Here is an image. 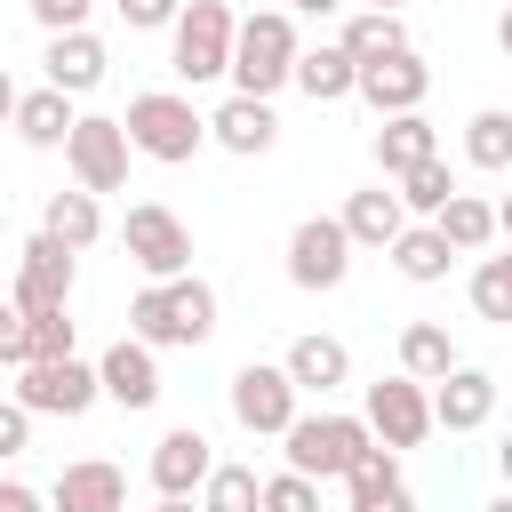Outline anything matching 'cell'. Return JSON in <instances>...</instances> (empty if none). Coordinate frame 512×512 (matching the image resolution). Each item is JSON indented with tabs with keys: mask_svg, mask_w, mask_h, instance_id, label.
I'll use <instances>...</instances> for the list:
<instances>
[{
	"mask_svg": "<svg viewBox=\"0 0 512 512\" xmlns=\"http://www.w3.org/2000/svg\"><path fill=\"white\" fill-rule=\"evenodd\" d=\"M128 336H144L152 352H200L216 336V288L200 272H176V280H144L128 296Z\"/></svg>",
	"mask_w": 512,
	"mask_h": 512,
	"instance_id": "obj_1",
	"label": "cell"
},
{
	"mask_svg": "<svg viewBox=\"0 0 512 512\" xmlns=\"http://www.w3.org/2000/svg\"><path fill=\"white\" fill-rule=\"evenodd\" d=\"M120 128H128V152L136 160H160V168H184L208 144V112L184 88H136L128 112H120Z\"/></svg>",
	"mask_w": 512,
	"mask_h": 512,
	"instance_id": "obj_2",
	"label": "cell"
},
{
	"mask_svg": "<svg viewBox=\"0 0 512 512\" xmlns=\"http://www.w3.org/2000/svg\"><path fill=\"white\" fill-rule=\"evenodd\" d=\"M296 48H304V32H296L288 8H248L240 32H232V64H224V80H232L240 96H280L288 72H296Z\"/></svg>",
	"mask_w": 512,
	"mask_h": 512,
	"instance_id": "obj_3",
	"label": "cell"
},
{
	"mask_svg": "<svg viewBox=\"0 0 512 512\" xmlns=\"http://www.w3.org/2000/svg\"><path fill=\"white\" fill-rule=\"evenodd\" d=\"M368 440H376L368 416H344V408H296L288 432H280V456H288V472H304V480H344V472L360 464Z\"/></svg>",
	"mask_w": 512,
	"mask_h": 512,
	"instance_id": "obj_4",
	"label": "cell"
},
{
	"mask_svg": "<svg viewBox=\"0 0 512 512\" xmlns=\"http://www.w3.org/2000/svg\"><path fill=\"white\" fill-rule=\"evenodd\" d=\"M232 32H240V8H232V0H184L176 24H168V72H176L184 88L224 80V64H232Z\"/></svg>",
	"mask_w": 512,
	"mask_h": 512,
	"instance_id": "obj_5",
	"label": "cell"
},
{
	"mask_svg": "<svg viewBox=\"0 0 512 512\" xmlns=\"http://www.w3.org/2000/svg\"><path fill=\"white\" fill-rule=\"evenodd\" d=\"M120 248H128V264H136L144 280L192 272V224H184L168 200H136V208L120 216Z\"/></svg>",
	"mask_w": 512,
	"mask_h": 512,
	"instance_id": "obj_6",
	"label": "cell"
},
{
	"mask_svg": "<svg viewBox=\"0 0 512 512\" xmlns=\"http://www.w3.org/2000/svg\"><path fill=\"white\" fill-rule=\"evenodd\" d=\"M224 400H232V424H240L248 440H280V432H288V416L304 408V392L288 384V368H280V360H240V368H232V384H224Z\"/></svg>",
	"mask_w": 512,
	"mask_h": 512,
	"instance_id": "obj_7",
	"label": "cell"
},
{
	"mask_svg": "<svg viewBox=\"0 0 512 512\" xmlns=\"http://www.w3.org/2000/svg\"><path fill=\"white\" fill-rule=\"evenodd\" d=\"M128 160H136V152H128V128H120L112 112H80V120H72L64 168H72L80 192H96V200H104V192H128Z\"/></svg>",
	"mask_w": 512,
	"mask_h": 512,
	"instance_id": "obj_8",
	"label": "cell"
},
{
	"mask_svg": "<svg viewBox=\"0 0 512 512\" xmlns=\"http://www.w3.org/2000/svg\"><path fill=\"white\" fill-rule=\"evenodd\" d=\"M16 400L32 408V416H88L96 400H104V384H96V360H80V352H64V360H24L16 368Z\"/></svg>",
	"mask_w": 512,
	"mask_h": 512,
	"instance_id": "obj_9",
	"label": "cell"
},
{
	"mask_svg": "<svg viewBox=\"0 0 512 512\" xmlns=\"http://www.w3.org/2000/svg\"><path fill=\"white\" fill-rule=\"evenodd\" d=\"M360 416H368V432L384 448H424L440 432L432 424V384H416V376H376L368 400H360Z\"/></svg>",
	"mask_w": 512,
	"mask_h": 512,
	"instance_id": "obj_10",
	"label": "cell"
},
{
	"mask_svg": "<svg viewBox=\"0 0 512 512\" xmlns=\"http://www.w3.org/2000/svg\"><path fill=\"white\" fill-rule=\"evenodd\" d=\"M288 280H296L304 296L344 288V280H352V232H344L336 216H304V224L288 232Z\"/></svg>",
	"mask_w": 512,
	"mask_h": 512,
	"instance_id": "obj_11",
	"label": "cell"
},
{
	"mask_svg": "<svg viewBox=\"0 0 512 512\" xmlns=\"http://www.w3.org/2000/svg\"><path fill=\"white\" fill-rule=\"evenodd\" d=\"M352 96H360L376 120H384V112H424V96H432V64H424V56H416V40H408V48L376 56V64H360Z\"/></svg>",
	"mask_w": 512,
	"mask_h": 512,
	"instance_id": "obj_12",
	"label": "cell"
},
{
	"mask_svg": "<svg viewBox=\"0 0 512 512\" xmlns=\"http://www.w3.org/2000/svg\"><path fill=\"white\" fill-rule=\"evenodd\" d=\"M96 384H104V400L112 408H128V416H144V408H160V352L144 344V336H120V344H104L96 352Z\"/></svg>",
	"mask_w": 512,
	"mask_h": 512,
	"instance_id": "obj_13",
	"label": "cell"
},
{
	"mask_svg": "<svg viewBox=\"0 0 512 512\" xmlns=\"http://www.w3.org/2000/svg\"><path fill=\"white\" fill-rule=\"evenodd\" d=\"M72 280H80V256H72L56 232H32V240L16 248V304H24V312L72 304Z\"/></svg>",
	"mask_w": 512,
	"mask_h": 512,
	"instance_id": "obj_14",
	"label": "cell"
},
{
	"mask_svg": "<svg viewBox=\"0 0 512 512\" xmlns=\"http://www.w3.org/2000/svg\"><path fill=\"white\" fill-rule=\"evenodd\" d=\"M208 144H224L232 160H264L272 144H280V112H272V96H224L216 112H208Z\"/></svg>",
	"mask_w": 512,
	"mask_h": 512,
	"instance_id": "obj_15",
	"label": "cell"
},
{
	"mask_svg": "<svg viewBox=\"0 0 512 512\" xmlns=\"http://www.w3.org/2000/svg\"><path fill=\"white\" fill-rule=\"evenodd\" d=\"M216 472V440L200 424H168L152 440V488L160 496H200V480Z\"/></svg>",
	"mask_w": 512,
	"mask_h": 512,
	"instance_id": "obj_16",
	"label": "cell"
},
{
	"mask_svg": "<svg viewBox=\"0 0 512 512\" xmlns=\"http://www.w3.org/2000/svg\"><path fill=\"white\" fill-rule=\"evenodd\" d=\"M40 72H48V88H64V96L80 104V96H96V88H104L112 56H104V40L80 24V32H48V48H40Z\"/></svg>",
	"mask_w": 512,
	"mask_h": 512,
	"instance_id": "obj_17",
	"label": "cell"
},
{
	"mask_svg": "<svg viewBox=\"0 0 512 512\" xmlns=\"http://www.w3.org/2000/svg\"><path fill=\"white\" fill-rule=\"evenodd\" d=\"M344 512H416V496L400 480V448H384V440L360 448V464L344 472Z\"/></svg>",
	"mask_w": 512,
	"mask_h": 512,
	"instance_id": "obj_18",
	"label": "cell"
},
{
	"mask_svg": "<svg viewBox=\"0 0 512 512\" xmlns=\"http://www.w3.org/2000/svg\"><path fill=\"white\" fill-rule=\"evenodd\" d=\"M488 416H496V376L472 368V360H456V368L432 384V424H440V432H480Z\"/></svg>",
	"mask_w": 512,
	"mask_h": 512,
	"instance_id": "obj_19",
	"label": "cell"
},
{
	"mask_svg": "<svg viewBox=\"0 0 512 512\" xmlns=\"http://www.w3.org/2000/svg\"><path fill=\"white\" fill-rule=\"evenodd\" d=\"M128 504V472L104 456H80L48 480V512H120Z\"/></svg>",
	"mask_w": 512,
	"mask_h": 512,
	"instance_id": "obj_20",
	"label": "cell"
},
{
	"mask_svg": "<svg viewBox=\"0 0 512 512\" xmlns=\"http://www.w3.org/2000/svg\"><path fill=\"white\" fill-rule=\"evenodd\" d=\"M336 224L352 232V248H392L400 240V224H408V208H400V192H392V176H376V184H360L344 208H336Z\"/></svg>",
	"mask_w": 512,
	"mask_h": 512,
	"instance_id": "obj_21",
	"label": "cell"
},
{
	"mask_svg": "<svg viewBox=\"0 0 512 512\" xmlns=\"http://www.w3.org/2000/svg\"><path fill=\"white\" fill-rule=\"evenodd\" d=\"M280 368H288V384H296V392H320V400H328V392H344V384H352V344L312 328V336H296V344H288V360H280Z\"/></svg>",
	"mask_w": 512,
	"mask_h": 512,
	"instance_id": "obj_22",
	"label": "cell"
},
{
	"mask_svg": "<svg viewBox=\"0 0 512 512\" xmlns=\"http://www.w3.org/2000/svg\"><path fill=\"white\" fill-rule=\"evenodd\" d=\"M368 152H376V176H408L416 160L440 152V128H432L424 112H384L376 136H368Z\"/></svg>",
	"mask_w": 512,
	"mask_h": 512,
	"instance_id": "obj_23",
	"label": "cell"
},
{
	"mask_svg": "<svg viewBox=\"0 0 512 512\" xmlns=\"http://www.w3.org/2000/svg\"><path fill=\"white\" fill-rule=\"evenodd\" d=\"M72 120H80V104H72L64 88H48V80H40V88H24V96H16V120H8V128H16L32 152H64Z\"/></svg>",
	"mask_w": 512,
	"mask_h": 512,
	"instance_id": "obj_24",
	"label": "cell"
},
{
	"mask_svg": "<svg viewBox=\"0 0 512 512\" xmlns=\"http://www.w3.org/2000/svg\"><path fill=\"white\" fill-rule=\"evenodd\" d=\"M384 256H392V272H400V280H416V288L448 280V264H456V248L440 240V224H432V216H408V224H400V240H392Z\"/></svg>",
	"mask_w": 512,
	"mask_h": 512,
	"instance_id": "obj_25",
	"label": "cell"
},
{
	"mask_svg": "<svg viewBox=\"0 0 512 512\" xmlns=\"http://www.w3.org/2000/svg\"><path fill=\"white\" fill-rule=\"evenodd\" d=\"M352 80H360V64H352L336 40H320V48H296V72H288V88H304L312 104H344V96H352Z\"/></svg>",
	"mask_w": 512,
	"mask_h": 512,
	"instance_id": "obj_26",
	"label": "cell"
},
{
	"mask_svg": "<svg viewBox=\"0 0 512 512\" xmlns=\"http://www.w3.org/2000/svg\"><path fill=\"white\" fill-rule=\"evenodd\" d=\"M336 48H344L352 64H376V56L408 48V24H400L392 8H344V32H336Z\"/></svg>",
	"mask_w": 512,
	"mask_h": 512,
	"instance_id": "obj_27",
	"label": "cell"
},
{
	"mask_svg": "<svg viewBox=\"0 0 512 512\" xmlns=\"http://www.w3.org/2000/svg\"><path fill=\"white\" fill-rule=\"evenodd\" d=\"M40 232H56L72 256H80V248H96V240H104V208H96V192H80V184H72V192H48Z\"/></svg>",
	"mask_w": 512,
	"mask_h": 512,
	"instance_id": "obj_28",
	"label": "cell"
},
{
	"mask_svg": "<svg viewBox=\"0 0 512 512\" xmlns=\"http://www.w3.org/2000/svg\"><path fill=\"white\" fill-rule=\"evenodd\" d=\"M432 224H440V240H448L456 256H480V248L496 240V200H480V192H448V208H440Z\"/></svg>",
	"mask_w": 512,
	"mask_h": 512,
	"instance_id": "obj_29",
	"label": "cell"
},
{
	"mask_svg": "<svg viewBox=\"0 0 512 512\" xmlns=\"http://www.w3.org/2000/svg\"><path fill=\"white\" fill-rule=\"evenodd\" d=\"M448 368H456V336H448L440 320H408V328H400V376L440 384Z\"/></svg>",
	"mask_w": 512,
	"mask_h": 512,
	"instance_id": "obj_30",
	"label": "cell"
},
{
	"mask_svg": "<svg viewBox=\"0 0 512 512\" xmlns=\"http://www.w3.org/2000/svg\"><path fill=\"white\" fill-rule=\"evenodd\" d=\"M464 296H472V312H480L488 328H512V240H504L496 256H480V264H472Z\"/></svg>",
	"mask_w": 512,
	"mask_h": 512,
	"instance_id": "obj_31",
	"label": "cell"
},
{
	"mask_svg": "<svg viewBox=\"0 0 512 512\" xmlns=\"http://www.w3.org/2000/svg\"><path fill=\"white\" fill-rule=\"evenodd\" d=\"M464 160L488 168V176L512 168V112H504V104H480V112L464 120Z\"/></svg>",
	"mask_w": 512,
	"mask_h": 512,
	"instance_id": "obj_32",
	"label": "cell"
},
{
	"mask_svg": "<svg viewBox=\"0 0 512 512\" xmlns=\"http://www.w3.org/2000/svg\"><path fill=\"white\" fill-rule=\"evenodd\" d=\"M200 512H264L256 464H224V456H216V472L200 480Z\"/></svg>",
	"mask_w": 512,
	"mask_h": 512,
	"instance_id": "obj_33",
	"label": "cell"
},
{
	"mask_svg": "<svg viewBox=\"0 0 512 512\" xmlns=\"http://www.w3.org/2000/svg\"><path fill=\"white\" fill-rule=\"evenodd\" d=\"M392 184H400V208H408V216H440V208H448V192H464V184H456V168H448L440 152H432V160H416V168H408V176H392Z\"/></svg>",
	"mask_w": 512,
	"mask_h": 512,
	"instance_id": "obj_34",
	"label": "cell"
},
{
	"mask_svg": "<svg viewBox=\"0 0 512 512\" xmlns=\"http://www.w3.org/2000/svg\"><path fill=\"white\" fill-rule=\"evenodd\" d=\"M24 336H32V360H64V352H80V328H72V304H48V312H24Z\"/></svg>",
	"mask_w": 512,
	"mask_h": 512,
	"instance_id": "obj_35",
	"label": "cell"
},
{
	"mask_svg": "<svg viewBox=\"0 0 512 512\" xmlns=\"http://www.w3.org/2000/svg\"><path fill=\"white\" fill-rule=\"evenodd\" d=\"M264 512H320V480H304V472H272L264 480Z\"/></svg>",
	"mask_w": 512,
	"mask_h": 512,
	"instance_id": "obj_36",
	"label": "cell"
},
{
	"mask_svg": "<svg viewBox=\"0 0 512 512\" xmlns=\"http://www.w3.org/2000/svg\"><path fill=\"white\" fill-rule=\"evenodd\" d=\"M112 8H120V24H128V32H168L184 0H112Z\"/></svg>",
	"mask_w": 512,
	"mask_h": 512,
	"instance_id": "obj_37",
	"label": "cell"
},
{
	"mask_svg": "<svg viewBox=\"0 0 512 512\" xmlns=\"http://www.w3.org/2000/svg\"><path fill=\"white\" fill-rule=\"evenodd\" d=\"M24 448H32V408L8 392V400H0V464H8V456H24Z\"/></svg>",
	"mask_w": 512,
	"mask_h": 512,
	"instance_id": "obj_38",
	"label": "cell"
},
{
	"mask_svg": "<svg viewBox=\"0 0 512 512\" xmlns=\"http://www.w3.org/2000/svg\"><path fill=\"white\" fill-rule=\"evenodd\" d=\"M24 360H32V336H24V304L8 296L0 304V368H24Z\"/></svg>",
	"mask_w": 512,
	"mask_h": 512,
	"instance_id": "obj_39",
	"label": "cell"
},
{
	"mask_svg": "<svg viewBox=\"0 0 512 512\" xmlns=\"http://www.w3.org/2000/svg\"><path fill=\"white\" fill-rule=\"evenodd\" d=\"M24 8H32V24H40V32H80L96 0H24Z\"/></svg>",
	"mask_w": 512,
	"mask_h": 512,
	"instance_id": "obj_40",
	"label": "cell"
},
{
	"mask_svg": "<svg viewBox=\"0 0 512 512\" xmlns=\"http://www.w3.org/2000/svg\"><path fill=\"white\" fill-rule=\"evenodd\" d=\"M0 512H48V496L24 488V480H0Z\"/></svg>",
	"mask_w": 512,
	"mask_h": 512,
	"instance_id": "obj_41",
	"label": "cell"
},
{
	"mask_svg": "<svg viewBox=\"0 0 512 512\" xmlns=\"http://www.w3.org/2000/svg\"><path fill=\"white\" fill-rule=\"evenodd\" d=\"M280 8H288V16H344L352 0H280Z\"/></svg>",
	"mask_w": 512,
	"mask_h": 512,
	"instance_id": "obj_42",
	"label": "cell"
},
{
	"mask_svg": "<svg viewBox=\"0 0 512 512\" xmlns=\"http://www.w3.org/2000/svg\"><path fill=\"white\" fill-rule=\"evenodd\" d=\"M16 96H24V88H16V80H8V64H0V128L16 120Z\"/></svg>",
	"mask_w": 512,
	"mask_h": 512,
	"instance_id": "obj_43",
	"label": "cell"
},
{
	"mask_svg": "<svg viewBox=\"0 0 512 512\" xmlns=\"http://www.w3.org/2000/svg\"><path fill=\"white\" fill-rule=\"evenodd\" d=\"M496 48L512 56V0H504V16H496Z\"/></svg>",
	"mask_w": 512,
	"mask_h": 512,
	"instance_id": "obj_44",
	"label": "cell"
},
{
	"mask_svg": "<svg viewBox=\"0 0 512 512\" xmlns=\"http://www.w3.org/2000/svg\"><path fill=\"white\" fill-rule=\"evenodd\" d=\"M496 472H504V488H512V432L496 440Z\"/></svg>",
	"mask_w": 512,
	"mask_h": 512,
	"instance_id": "obj_45",
	"label": "cell"
},
{
	"mask_svg": "<svg viewBox=\"0 0 512 512\" xmlns=\"http://www.w3.org/2000/svg\"><path fill=\"white\" fill-rule=\"evenodd\" d=\"M496 240H512V192L496 200Z\"/></svg>",
	"mask_w": 512,
	"mask_h": 512,
	"instance_id": "obj_46",
	"label": "cell"
},
{
	"mask_svg": "<svg viewBox=\"0 0 512 512\" xmlns=\"http://www.w3.org/2000/svg\"><path fill=\"white\" fill-rule=\"evenodd\" d=\"M152 512H200V496H160Z\"/></svg>",
	"mask_w": 512,
	"mask_h": 512,
	"instance_id": "obj_47",
	"label": "cell"
},
{
	"mask_svg": "<svg viewBox=\"0 0 512 512\" xmlns=\"http://www.w3.org/2000/svg\"><path fill=\"white\" fill-rule=\"evenodd\" d=\"M480 512H512V488H496V496H488V504H480Z\"/></svg>",
	"mask_w": 512,
	"mask_h": 512,
	"instance_id": "obj_48",
	"label": "cell"
},
{
	"mask_svg": "<svg viewBox=\"0 0 512 512\" xmlns=\"http://www.w3.org/2000/svg\"><path fill=\"white\" fill-rule=\"evenodd\" d=\"M352 8H392V16H400V0H352Z\"/></svg>",
	"mask_w": 512,
	"mask_h": 512,
	"instance_id": "obj_49",
	"label": "cell"
},
{
	"mask_svg": "<svg viewBox=\"0 0 512 512\" xmlns=\"http://www.w3.org/2000/svg\"><path fill=\"white\" fill-rule=\"evenodd\" d=\"M248 8H280V0H248Z\"/></svg>",
	"mask_w": 512,
	"mask_h": 512,
	"instance_id": "obj_50",
	"label": "cell"
},
{
	"mask_svg": "<svg viewBox=\"0 0 512 512\" xmlns=\"http://www.w3.org/2000/svg\"><path fill=\"white\" fill-rule=\"evenodd\" d=\"M120 512H128V504H120Z\"/></svg>",
	"mask_w": 512,
	"mask_h": 512,
	"instance_id": "obj_51",
	"label": "cell"
}]
</instances>
